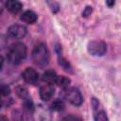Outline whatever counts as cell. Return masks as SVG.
<instances>
[{"label":"cell","mask_w":121,"mask_h":121,"mask_svg":"<svg viewBox=\"0 0 121 121\" xmlns=\"http://www.w3.org/2000/svg\"><path fill=\"white\" fill-rule=\"evenodd\" d=\"M26 57V47L23 43H15L9 48L7 58L12 64L21 63Z\"/></svg>","instance_id":"cell-1"},{"label":"cell","mask_w":121,"mask_h":121,"mask_svg":"<svg viewBox=\"0 0 121 121\" xmlns=\"http://www.w3.org/2000/svg\"><path fill=\"white\" fill-rule=\"evenodd\" d=\"M32 60L34 63L40 67H44L50 60L49 50L44 43H38L32 50Z\"/></svg>","instance_id":"cell-2"},{"label":"cell","mask_w":121,"mask_h":121,"mask_svg":"<svg viewBox=\"0 0 121 121\" xmlns=\"http://www.w3.org/2000/svg\"><path fill=\"white\" fill-rule=\"evenodd\" d=\"M88 52L93 56H103L106 53L107 45L103 41L95 40L88 43L87 45Z\"/></svg>","instance_id":"cell-3"},{"label":"cell","mask_w":121,"mask_h":121,"mask_svg":"<svg viewBox=\"0 0 121 121\" xmlns=\"http://www.w3.org/2000/svg\"><path fill=\"white\" fill-rule=\"evenodd\" d=\"M64 97L68 102L75 106H79L81 105L83 101V97L81 95V93L77 89V88H69L65 91Z\"/></svg>","instance_id":"cell-4"},{"label":"cell","mask_w":121,"mask_h":121,"mask_svg":"<svg viewBox=\"0 0 121 121\" xmlns=\"http://www.w3.org/2000/svg\"><path fill=\"white\" fill-rule=\"evenodd\" d=\"M33 120L34 121H51V113L48 109L40 105L34 111Z\"/></svg>","instance_id":"cell-5"},{"label":"cell","mask_w":121,"mask_h":121,"mask_svg":"<svg viewBox=\"0 0 121 121\" xmlns=\"http://www.w3.org/2000/svg\"><path fill=\"white\" fill-rule=\"evenodd\" d=\"M8 33L12 38L21 39L26 36V26H24L22 25H12L8 28Z\"/></svg>","instance_id":"cell-6"},{"label":"cell","mask_w":121,"mask_h":121,"mask_svg":"<svg viewBox=\"0 0 121 121\" xmlns=\"http://www.w3.org/2000/svg\"><path fill=\"white\" fill-rule=\"evenodd\" d=\"M22 78H24V80L26 83H28V84H35L38 81V79H39V75H38V73H37V71L35 69L27 67L22 73Z\"/></svg>","instance_id":"cell-7"},{"label":"cell","mask_w":121,"mask_h":121,"mask_svg":"<svg viewBox=\"0 0 121 121\" xmlns=\"http://www.w3.org/2000/svg\"><path fill=\"white\" fill-rule=\"evenodd\" d=\"M55 90L54 87L51 84H45L43 86H42L40 88V97L43 100V101H48L50 98H52V96L54 95Z\"/></svg>","instance_id":"cell-8"},{"label":"cell","mask_w":121,"mask_h":121,"mask_svg":"<svg viewBox=\"0 0 121 121\" xmlns=\"http://www.w3.org/2000/svg\"><path fill=\"white\" fill-rule=\"evenodd\" d=\"M22 7H23L22 3L16 0H9L6 3V8L11 13H18L22 9Z\"/></svg>","instance_id":"cell-9"},{"label":"cell","mask_w":121,"mask_h":121,"mask_svg":"<svg viewBox=\"0 0 121 121\" xmlns=\"http://www.w3.org/2000/svg\"><path fill=\"white\" fill-rule=\"evenodd\" d=\"M37 19H38L37 14L32 10H26L21 15V20H23L27 24H34L37 21Z\"/></svg>","instance_id":"cell-10"},{"label":"cell","mask_w":121,"mask_h":121,"mask_svg":"<svg viewBox=\"0 0 121 121\" xmlns=\"http://www.w3.org/2000/svg\"><path fill=\"white\" fill-rule=\"evenodd\" d=\"M58 78V75L56 74L55 71L53 70H46L43 74V80L44 82H46V84H51L56 82V79Z\"/></svg>","instance_id":"cell-11"},{"label":"cell","mask_w":121,"mask_h":121,"mask_svg":"<svg viewBox=\"0 0 121 121\" xmlns=\"http://www.w3.org/2000/svg\"><path fill=\"white\" fill-rule=\"evenodd\" d=\"M70 82H71V80H70L69 78L63 77V76H60V77L58 76L55 83H57V85L60 86V87H61V88H67L69 86Z\"/></svg>","instance_id":"cell-12"},{"label":"cell","mask_w":121,"mask_h":121,"mask_svg":"<svg viewBox=\"0 0 121 121\" xmlns=\"http://www.w3.org/2000/svg\"><path fill=\"white\" fill-rule=\"evenodd\" d=\"M94 120L95 121H109L106 112L103 110H96L94 112Z\"/></svg>","instance_id":"cell-13"},{"label":"cell","mask_w":121,"mask_h":121,"mask_svg":"<svg viewBox=\"0 0 121 121\" xmlns=\"http://www.w3.org/2000/svg\"><path fill=\"white\" fill-rule=\"evenodd\" d=\"M51 109L56 111V112H60V111H62L64 109V103L62 100L60 99H57L55 101L52 102L51 104Z\"/></svg>","instance_id":"cell-14"},{"label":"cell","mask_w":121,"mask_h":121,"mask_svg":"<svg viewBox=\"0 0 121 121\" xmlns=\"http://www.w3.org/2000/svg\"><path fill=\"white\" fill-rule=\"evenodd\" d=\"M16 94L21 98H26L27 96V90L23 86H19L16 88Z\"/></svg>","instance_id":"cell-15"},{"label":"cell","mask_w":121,"mask_h":121,"mask_svg":"<svg viewBox=\"0 0 121 121\" xmlns=\"http://www.w3.org/2000/svg\"><path fill=\"white\" fill-rule=\"evenodd\" d=\"M10 93V89L8 85H0V97L7 96Z\"/></svg>","instance_id":"cell-16"},{"label":"cell","mask_w":121,"mask_h":121,"mask_svg":"<svg viewBox=\"0 0 121 121\" xmlns=\"http://www.w3.org/2000/svg\"><path fill=\"white\" fill-rule=\"evenodd\" d=\"M59 63H60V64L64 68V70H66V71H68V70H70V69H71V66H70L69 62H68L66 60L62 59V58L59 59Z\"/></svg>","instance_id":"cell-17"},{"label":"cell","mask_w":121,"mask_h":121,"mask_svg":"<svg viewBox=\"0 0 121 121\" xmlns=\"http://www.w3.org/2000/svg\"><path fill=\"white\" fill-rule=\"evenodd\" d=\"M61 121H81V120L78 116H75V115H67V116L63 117L61 119Z\"/></svg>","instance_id":"cell-18"},{"label":"cell","mask_w":121,"mask_h":121,"mask_svg":"<svg viewBox=\"0 0 121 121\" xmlns=\"http://www.w3.org/2000/svg\"><path fill=\"white\" fill-rule=\"evenodd\" d=\"M92 106H93L94 111H96L99 108V102H98V100L95 99V97H93L92 98Z\"/></svg>","instance_id":"cell-19"},{"label":"cell","mask_w":121,"mask_h":121,"mask_svg":"<svg viewBox=\"0 0 121 121\" xmlns=\"http://www.w3.org/2000/svg\"><path fill=\"white\" fill-rule=\"evenodd\" d=\"M7 44V40L3 35H0V50H2Z\"/></svg>","instance_id":"cell-20"},{"label":"cell","mask_w":121,"mask_h":121,"mask_svg":"<svg viewBox=\"0 0 121 121\" xmlns=\"http://www.w3.org/2000/svg\"><path fill=\"white\" fill-rule=\"evenodd\" d=\"M91 12H92V8H91V7H86V8H85V10L82 12V16H87V15H89Z\"/></svg>","instance_id":"cell-21"},{"label":"cell","mask_w":121,"mask_h":121,"mask_svg":"<svg viewBox=\"0 0 121 121\" xmlns=\"http://www.w3.org/2000/svg\"><path fill=\"white\" fill-rule=\"evenodd\" d=\"M106 4L111 8V7H112V6L114 5V1H107V2H106Z\"/></svg>","instance_id":"cell-22"},{"label":"cell","mask_w":121,"mask_h":121,"mask_svg":"<svg viewBox=\"0 0 121 121\" xmlns=\"http://www.w3.org/2000/svg\"><path fill=\"white\" fill-rule=\"evenodd\" d=\"M0 121H9L5 115H0Z\"/></svg>","instance_id":"cell-23"},{"label":"cell","mask_w":121,"mask_h":121,"mask_svg":"<svg viewBox=\"0 0 121 121\" xmlns=\"http://www.w3.org/2000/svg\"><path fill=\"white\" fill-rule=\"evenodd\" d=\"M3 63H4V59H3V57L0 55V69H1L2 66H3Z\"/></svg>","instance_id":"cell-24"},{"label":"cell","mask_w":121,"mask_h":121,"mask_svg":"<svg viewBox=\"0 0 121 121\" xmlns=\"http://www.w3.org/2000/svg\"><path fill=\"white\" fill-rule=\"evenodd\" d=\"M1 11H2V5H1V3H0V13H1Z\"/></svg>","instance_id":"cell-25"},{"label":"cell","mask_w":121,"mask_h":121,"mask_svg":"<svg viewBox=\"0 0 121 121\" xmlns=\"http://www.w3.org/2000/svg\"><path fill=\"white\" fill-rule=\"evenodd\" d=\"M1 106H2V101H1V99H0V108H1Z\"/></svg>","instance_id":"cell-26"}]
</instances>
